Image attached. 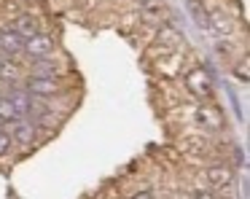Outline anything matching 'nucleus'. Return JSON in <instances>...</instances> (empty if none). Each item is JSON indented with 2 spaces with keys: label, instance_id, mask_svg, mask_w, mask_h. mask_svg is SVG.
I'll return each mask as SVG.
<instances>
[{
  "label": "nucleus",
  "instance_id": "423d86ee",
  "mask_svg": "<svg viewBox=\"0 0 250 199\" xmlns=\"http://www.w3.org/2000/svg\"><path fill=\"white\" fill-rule=\"evenodd\" d=\"M0 51L3 54H22L24 51V38L17 30H3L0 32Z\"/></svg>",
  "mask_w": 250,
  "mask_h": 199
},
{
  "label": "nucleus",
  "instance_id": "4468645a",
  "mask_svg": "<svg viewBox=\"0 0 250 199\" xmlns=\"http://www.w3.org/2000/svg\"><path fill=\"white\" fill-rule=\"evenodd\" d=\"M140 3H146V0H140Z\"/></svg>",
  "mask_w": 250,
  "mask_h": 199
},
{
  "label": "nucleus",
  "instance_id": "20e7f679",
  "mask_svg": "<svg viewBox=\"0 0 250 199\" xmlns=\"http://www.w3.org/2000/svg\"><path fill=\"white\" fill-rule=\"evenodd\" d=\"M196 121H199V127L215 132V129L223 127V113L218 111L215 105H199V111H196Z\"/></svg>",
  "mask_w": 250,
  "mask_h": 199
},
{
  "label": "nucleus",
  "instance_id": "f257e3e1",
  "mask_svg": "<svg viewBox=\"0 0 250 199\" xmlns=\"http://www.w3.org/2000/svg\"><path fill=\"white\" fill-rule=\"evenodd\" d=\"M186 86H188V91L194 97H199V100H210L212 97V81L205 70H191V73L186 75Z\"/></svg>",
  "mask_w": 250,
  "mask_h": 199
},
{
  "label": "nucleus",
  "instance_id": "ddd939ff",
  "mask_svg": "<svg viewBox=\"0 0 250 199\" xmlns=\"http://www.w3.org/2000/svg\"><path fill=\"white\" fill-rule=\"evenodd\" d=\"M237 75L242 81H248V65H242V67H237Z\"/></svg>",
  "mask_w": 250,
  "mask_h": 199
},
{
  "label": "nucleus",
  "instance_id": "9d476101",
  "mask_svg": "<svg viewBox=\"0 0 250 199\" xmlns=\"http://www.w3.org/2000/svg\"><path fill=\"white\" fill-rule=\"evenodd\" d=\"M14 121V118H19V111L17 105L11 102V97H0V121Z\"/></svg>",
  "mask_w": 250,
  "mask_h": 199
},
{
  "label": "nucleus",
  "instance_id": "f03ea898",
  "mask_svg": "<svg viewBox=\"0 0 250 199\" xmlns=\"http://www.w3.org/2000/svg\"><path fill=\"white\" fill-rule=\"evenodd\" d=\"M51 48H54V41H51V35H46V32H33L30 38H24V51L30 54L33 59H43L51 54Z\"/></svg>",
  "mask_w": 250,
  "mask_h": 199
},
{
  "label": "nucleus",
  "instance_id": "6e6552de",
  "mask_svg": "<svg viewBox=\"0 0 250 199\" xmlns=\"http://www.w3.org/2000/svg\"><path fill=\"white\" fill-rule=\"evenodd\" d=\"M186 5H188V11H191V16H194L196 24H199V27H210V14H207V8H205L202 0H186Z\"/></svg>",
  "mask_w": 250,
  "mask_h": 199
},
{
  "label": "nucleus",
  "instance_id": "9b49d317",
  "mask_svg": "<svg viewBox=\"0 0 250 199\" xmlns=\"http://www.w3.org/2000/svg\"><path fill=\"white\" fill-rule=\"evenodd\" d=\"M210 24L215 27L218 32H223V35H229V32H231V24H229V19L221 14V11H218V14H210Z\"/></svg>",
  "mask_w": 250,
  "mask_h": 199
},
{
  "label": "nucleus",
  "instance_id": "39448f33",
  "mask_svg": "<svg viewBox=\"0 0 250 199\" xmlns=\"http://www.w3.org/2000/svg\"><path fill=\"white\" fill-rule=\"evenodd\" d=\"M205 177L212 188H226L229 183H231L234 172H231V167H226V164H210L205 172Z\"/></svg>",
  "mask_w": 250,
  "mask_h": 199
},
{
  "label": "nucleus",
  "instance_id": "f8f14e48",
  "mask_svg": "<svg viewBox=\"0 0 250 199\" xmlns=\"http://www.w3.org/2000/svg\"><path fill=\"white\" fill-rule=\"evenodd\" d=\"M8 148H11V134L0 129V156H6V154H8Z\"/></svg>",
  "mask_w": 250,
  "mask_h": 199
},
{
  "label": "nucleus",
  "instance_id": "0eeeda50",
  "mask_svg": "<svg viewBox=\"0 0 250 199\" xmlns=\"http://www.w3.org/2000/svg\"><path fill=\"white\" fill-rule=\"evenodd\" d=\"M11 140H17L19 145H33V140H35V129H33V124H27V121H17L14 124V134H11Z\"/></svg>",
  "mask_w": 250,
  "mask_h": 199
},
{
  "label": "nucleus",
  "instance_id": "1a4fd4ad",
  "mask_svg": "<svg viewBox=\"0 0 250 199\" xmlns=\"http://www.w3.org/2000/svg\"><path fill=\"white\" fill-rule=\"evenodd\" d=\"M14 30H17L22 38H30L33 32H38V24H35V19H33V16H19V19H17V24H14Z\"/></svg>",
  "mask_w": 250,
  "mask_h": 199
},
{
  "label": "nucleus",
  "instance_id": "7ed1b4c3",
  "mask_svg": "<svg viewBox=\"0 0 250 199\" xmlns=\"http://www.w3.org/2000/svg\"><path fill=\"white\" fill-rule=\"evenodd\" d=\"M24 86H27L30 94H38V97L57 94V91H60V81H57V75H33V78H27Z\"/></svg>",
  "mask_w": 250,
  "mask_h": 199
}]
</instances>
